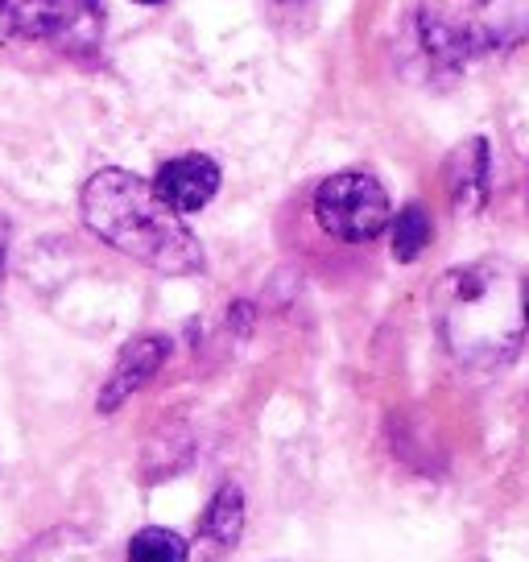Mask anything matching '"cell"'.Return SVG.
<instances>
[{"instance_id": "6da1fadb", "label": "cell", "mask_w": 529, "mask_h": 562, "mask_svg": "<svg viewBox=\"0 0 529 562\" xmlns=\"http://www.w3.org/2000/svg\"><path fill=\"white\" fill-rule=\"evenodd\" d=\"M430 315H435V331L442 348L451 351V360L476 372L509 364L526 335L521 281L500 261H472L447 269L435 281Z\"/></svg>"}, {"instance_id": "7a4b0ae2", "label": "cell", "mask_w": 529, "mask_h": 562, "mask_svg": "<svg viewBox=\"0 0 529 562\" xmlns=\"http://www.w3.org/2000/svg\"><path fill=\"white\" fill-rule=\"evenodd\" d=\"M83 224H88L104 245L142 261L154 273L166 278H191L203 273V245L187 228V220L170 203H161L154 182L128 175V170H100L83 187Z\"/></svg>"}, {"instance_id": "3957f363", "label": "cell", "mask_w": 529, "mask_h": 562, "mask_svg": "<svg viewBox=\"0 0 529 562\" xmlns=\"http://www.w3.org/2000/svg\"><path fill=\"white\" fill-rule=\"evenodd\" d=\"M418 46L435 67H463L529 37V0H423L414 13Z\"/></svg>"}, {"instance_id": "277c9868", "label": "cell", "mask_w": 529, "mask_h": 562, "mask_svg": "<svg viewBox=\"0 0 529 562\" xmlns=\"http://www.w3.org/2000/svg\"><path fill=\"white\" fill-rule=\"evenodd\" d=\"M315 220L318 228L344 245H369L389 228L393 211H389V194L376 178L364 170H344L315 191Z\"/></svg>"}, {"instance_id": "5b68a950", "label": "cell", "mask_w": 529, "mask_h": 562, "mask_svg": "<svg viewBox=\"0 0 529 562\" xmlns=\"http://www.w3.org/2000/svg\"><path fill=\"white\" fill-rule=\"evenodd\" d=\"M18 37L91 63L104 46V0H18Z\"/></svg>"}, {"instance_id": "8992f818", "label": "cell", "mask_w": 529, "mask_h": 562, "mask_svg": "<svg viewBox=\"0 0 529 562\" xmlns=\"http://www.w3.org/2000/svg\"><path fill=\"white\" fill-rule=\"evenodd\" d=\"M166 356H170V339L166 335H137L133 344H124L112 372H108L104 389H100V397H95V409L100 414H116L133 393H142L158 376Z\"/></svg>"}, {"instance_id": "52a82bcc", "label": "cell", "mask_w": 529, "mask_h": 562, "mask_svg": "<svg viewBox=\"0 0 529 562\" xmlns=\"http://www.w3.org/2000/svg\"><path fill=\"white\" fill-rule=\"evenodd\" d=\"M442 182H447V199L455 215H476L488 207V191H493V149L484 137H468L463 145L451 149V158L442 166Z\"/></svg>"}, {"instance_id": "ba28073f", "label": "cell", "mask_w": 529, "mask_h": 562, "mask_svg": "<svg viewBox=\"0 0 529 562\" xmlns=\"http://www.w3.org/2000/svg\"><path fill=\"white\" fill-rule=\"evenodd\" d=\"M154 191L161 194V203H170L178 215H194L203 211L220 191V166L207 154H182L170 158L154 178Z\"/></svg>"}, {"instance_id": "9c48e42d", "label": "cell", "mask_w": 529, "mask_h": 562, "mask_svg": "<svg viewBox=\"0 0 529 562\" xmlns=\"http://www.w3.org/2000/svg\"><path fill=\"white\" fill-rule=\"evenodd\" d=\"M18 562H108L104 546L79 526H58L42 533L18 554Z\"/></svg>"}, {"instance_id": "30bf717a", "label": "cell", "mask_w": 529, "mask_h": 562, "mask_svg": "<svg viewBox=\"0 0 529 562\" xmlns=\"http://www.w3.org/2000/svg\"><path fill=\"white\" fill-rule=\"evenodd\" d=\"M240 529H245V492H240V484L224 480V484L215 488L212 505L203 513V521H199V533H203V542H212L215 550H228V546L240 542Z\"/></svg>"}, {"instance_id": "8fae6325", "label": "cell", "mask_w": 529, "mask_h": 562, "mask_svg": "<svg viewBox=\"0 0 529 562\" xmlns=\"http://www.w3.org/2000/svg\"><path fill=\"white\" fill-rule=\"evenodd\" d=\"M389 240H393V257L397 261H418L430 245V215L418 203L397 211V220H389Z\"/></svg>"}, {"instance_id": "7c38bea8", "label": "cell", "mask_w": 529, "mask_h": 562, "mask_svg": "<svg viewBox=\"0 0 529 562\" xmlns=\"http://www.w3.org/2000/svg\"><path fill=\"white\" fill-rule=\"evenodd\" d=\"M187 559H191V550H187V542L178 538L175 529L149 526L142 533H133V542H128V562H187Z\"/></svg>"}, {"instance_id": "4fadbf2b", "label": "cell", "mask_w": 529, "mask_h": 562, "mask_svg": "<svg viewBox=\"0 0 529 562\" xmlns=\"http://www.w3.org/2000/svg\"><path fill=\"white\" fill-rule=\"evenodd\" d=\"M318 0H269V18L282 34H306L315 25Z\"/></svg>"}, {"instance_id": "5bb4252c", "label": "cell", "mask_w": 529, "mask_h": 562, "mask_svg": "<svg viewBox=\"0 0 529 562\" xmlns=\"http://www.w3.org/2000/svg\"><path fill=\"white\" fill-rule=\"evenodd\" d=\"M9 245H13V224H9V215H0V294H4V278H9Z\"/></svg>"}, {"instance_id": "9a60e30c", "label": "cell", "mask_w": 529, "mask_h": 562, "mask_svg": "<svg viewBox=\"0 0 529 562\" xmlns=\"http://www.w3.org/2000/svg\"><path fill=\"white\" fill-rule=\"evenodd\" d=\"M18 34V0H0V42Z\"/></svg>"}, {"instance_id": "2e32d148", "label": "cell", "mask_w": 529, "mask_h": 562, "mask_svg": "<svg viewBox=\"0 0 529 562\" xmlns=\"http://www.w3.org/2000/svg\"><path fill=\"white\" fill-rule=\"evenodd\" d=\"M521 306H526V327H529V281L521 285Z\"/></svg>"}, {"instance_id": "e0dca14e", "label": "cell", "mask_w": 529, "mask_h": 562, "mask_svg": "<svg viewBox=\"0 0 529 562\" xmlns=\"http://www.w3.org/2000/svg\"><path fill=\"white\" fill-rule=\"evenodd\" d=\"M133 4H166V0H133Z\"/></svg>"}]
</instances>
